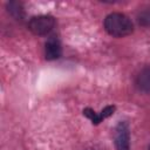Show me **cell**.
I'll use <instances>...</instances> for the list:
<instances>
[{
	"mask_svg": "<svg viewBox=\"0 0 150 150\" xmlns=\"http://www.w3.org/2000/svg\"><path fill=\"white\" fill-rule=\"evenodd\" d=\"M114 110H115V107L109 105V107H105L100 114H96V112H95L94 110H91L90 108H87V109L83 110V115H86L88 118H90L94 124H98L102 120H104L105 117L110 116V115L114 112Z\"/></svg>",
	"mask_w": 150,
	"mask_h": 150,
	"instance_id": "obj_6",
	"label": "cell"
},
{
	"mask_svg": "<svg viewBox=\"0 0 150 150\" xmlns=\"http://www.w3.org/2000/svg\"><path fill=\"white\" fill-rule=\"evenodd\" d=\"M7 11L8 13L16 20H22L23 18V9H22V6L21 4L16 2V1H11L7 4Z\"/></svg>",
	"mask_w": 150,
	"mask_h": 150,
	"instance_id": "obj_7",
	"label": "cell"
},
{
	"mask_svg": "<svg viewBox=\"0 0 150 150\" xmlns=\"http://www.w3.org/2000/svg\"><path fill=\"white\" fill-rule=\"evenodd\" d=\"M114 139L117 150H130V132L127 122H120L114 131Z\"/></svg>",
	"mask_w": 150,
	"mask_h": 150,
	"instance_id": "obj_3",
	"label": "cell"
},
{
	"mask_svg": "<svg viewBox=\"0 0 150 150\" xmlns=\"http://www.w3.org/2000/svg\"><path fill=\"white\" fill-rule=\"evenodd\" d=\"M135 86L142 93L150 94V64L144 66L135 77Z\"/></svg>",
	"mask_w": 150,
	"mask_h": 150,
	"instance_id": "obj_4",
	"label": "cell"
},
{
	"mask_svg": "<svg viewBox=\"0 0 150 150\" xmlns=\"http://www.w3.org/2000/svg\"><path fill=\"white\" fill-rule=\"evenodd\" d=\"M107 33L115 38H123L132 33L134 25L131 20L122 13H111L105 16L103 22Z\"/></svg>",
	"mask_w": 150,
	"mask_h": 150,
	"instance_id": "obj_1",
	"label": "cell"
},
{
	"mask_svg": "<svg viewBox=\"0 0 150 150\" xmlns=\"http://www.w3.org/2000/svg\"><path fill=\"white\" fill-rule=\"evenodd\" d=\"M137 22L143 27H150V7L143 8L137 13Z\"/></svg>",
	"mask_w": 150,
	"mask_h": 150,
	"instance_id": "obj_8",
	"label": "cell"
},
{
	"mask_svg": "<svg viewBox=\"0 0 150 150\" xmlns=\"http://www.w3.org/2000/svg\"><path fill=\"white\" fill-rule=\"evenodd\" d=\"M55 26V19L52 15L33 16L28 21V29L34 35H46Z\"/></svg>",
	"mask_w": 150,
	"mask_h": 150,
	"instance_id": "obj_2",
	"label": "cell"
},
{
	"mask_svg": "<svg viewBox=\"0 0 150 150\" xmlns=\"http://www.w3.org/2000/svg\"><path fill=\"white\" fill-rule=\"evenodd\" d=\"M62 48L59 39L56 36H52L47 40L45 45V56L47 60H56L61 56Z\"/></svg>",
	"mask_w": 150,
	"mask_h": 150,
	"instance_id": "obj_5",
	"label": "cell"
},
{
	"mask_svg": "<svg viewBox=\"0 0 150 150\" xmlns=\"http://www.w3.org/2000/svg\"><path fill=\"white\" fill-rule=\"evenodd\" d=\"M149 150H150V144H149Z\"/></svg>",
	"mask_w": 150,
	"mask_h": 150,
	"instance_id": "obj_9",
	"label": "cell"
}]
</instances>
